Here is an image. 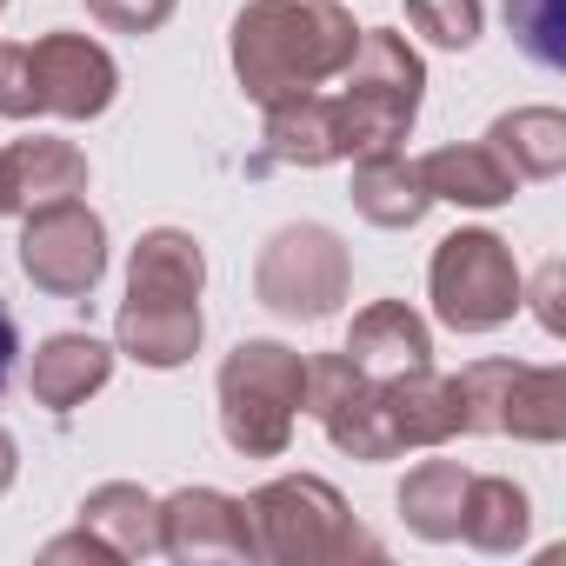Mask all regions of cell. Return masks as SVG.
Returning a JSON list of instances; mask_svg holds the SVG:
<instances>
[{
  "mask_svg": "<svg viewBox=\"0 0 566 566\" xmlns=\"http://www.w3.org/2000/svg\"><path fill=\"white\" fill-rule=\"evenodd\" d=\"M354 41L360 28L334 0H253L233 21V74L260 107H273L287 94H314L327 74H340Z\"/></svg>",
  "mask_w": 566,
  "mask_h": 566,
  "instance_id": "6da1fadb",
  "label": "cell"
},
{
  "mask_svg": "<svg viewBox=\"0 0 566 566\" xmlns=\"http://www.w3.org/2000/svg\"><path fill=\"white\" fill-rule=\"evenodd\" d=\"M420 87L427 67L420 54L394 34V28H360L347 67H340V94H334V127H340V160L360 154H394L420 114Z\"/></svg>",
  "mask_w": 566,
  "mask_h": 566,
  "instance_id": "7a4b0ae2",
  "label": "cell"
},
{
  "mask_svg": "<svg viewBox=\"0 0 566 566\" xmlns=\"http://www.w3.org/2000/svg\"><path fill=\"white\" fill-rule=\"evenodd\" d=\"M307 394V360L280 340H240L233 360L220 367V427L227 447L247 460H273L294 440V413Z\"/></svg>",
  "mask_w": 566,
  "mask_h": 566,
  "instance_id": "3957f363",
  "label": "cell"
},
{
  "mask_svg": "<svg viewBox=\"0 0 566 566\" xmlns=\"http://www.w3.org/2000/svg\"><path fill=\"white\" fill-rule=\"evenodd\" d=\"M433 314L453 327V334H486L500 321L520 314V266H513V247L486 227H460L440 240L433 253Z\"/></svg>",
  "mask_w": 566,
  "mask_h": 566,
  "instance_id": "277c9868",
  "label": "cell"
},
{
  "mask_svg": "<svg viewBox=\"0 0 566 566\" xmlns=\"http://www.w3.org/2000/svg\"><path fill=\"white\" fill-rule=\"evenodd\" d=\"M460 433H513L553 447L566 433V374L520 360H473L460 380Z\"/></svg>",
  "mask_w": 566,
  "mask_h": 566,
  "instance_id": "5b68a950",
  "label": "cell"
},
{
  "mask_svg": "<svg viewBox=\"0 0 566 566\" xmlns=\"http://www.w3.org/2000/svg\"><path fill=\"white\" fill-rule=\"evenodd\" d=\"M260 559H347V553H380L340 506L327 480H273L247 506Z\"/></svg>",
  "mask_w": 566,
  "mask_h": 566,
  "instance_id": "8992f818",
  "label": "cell"
},
{
  "mask_svg": "<svg viewBox=\"0 0 566 566\" xmlns=\"http://www.w3.org/2000/svg\"><path fill=\"white\" fill-rule=\"evenodd\" d=\"M347 294V247L327 227H280L260 253V301L287 321H321Z\"/></svg>",
  "mask_w": 566,
  "mask_h": 566,
  "instance_id": "52a82bcc",
  "label": "cell"
},
{
  "mask_svg": "<svg viewBox=\"0 0 566 566\" xmlns=\"http://www.w3.org/2000/svg\"><path fill=\"white\" fill-rule=\"evenodd\" d=\"M21 266L34 287L74 301V294H94V280L107 273V227L101 213H87V200H48L28 213V233H21Z\"/></svg>",
  "mask_w": 566,
  "mask_h": 566,
  "instance_id": "ba28073f",
  "label": "cell"
},
{
  "mask_svg": "<svg viewBox=\"0 0 566 566\" xmlns=\"http://www.w3.org/2000/svg\"><path fill=\"white\" fill-rule=\"evenodd\" d=\"M28 87H34V114H61V120H94L114 107L120 67L101 41L87 34H48L28 48Z\"/></svg>",
  "mask_w": 566,
  "mask_h": 566,
  "instance_id": "9c48e42d",
  "label": "cell"
},
{
  "mask_svg": "<svg viewBox=\"0 0 566 566\" xmlns=\"http://www.w3.org/2000/svg\"><path fill=\"white\" fill-rule=\"evenodd\" d=\"M154 513H160V553H174V559H253L260 553L247 506L213 486H187V493L160 500Z\"/></svg>",
  "mask_w": 566,
  "mask_h": 566,
  "instance_id": "30bf717a",
  "label": "cell"
},
{
  "mask_svg": "<svg viewBox=\"0 0 566 566\" xmlns=\"http://www.w3.org/2000/svg\"><path fill=\"white\" fill-rule=\"evenodd\" d=\"M0 187H8V213H34L48 200H74L87 193V160L74 140H14V147H0Z\"/></svg>",
  "mask_w": 566,
  "mask_h": 566,
  "instance_id": "8fae6325",
  "label": "cell"
},
{
  "mask_svg": "<svg viewBox=\"0 0 566 566\" xmlns=\"http://www.w3.org/2000/svg\"><path fill=\"white\" fill-rule=\"evenodd\" d=\"M347 360L367 380H394L407 367H433V334L407 301H374L347 334Z\"/></svg>",
  "mask_w": 566,
  "mask_h": 566,
  "instance_id": "7c38bea8",
  "label": "cell"
},
{
  "mask_svg": "<svg viewBox=\"0 0 566 566\" xmlns=\"http://www.w3.org/2000/svg\"><path fill=\"white\" fill-rule=\"evenodd\" d=\"M340 160V127L327 94H287L266 107V154L253 167H327Z\"/></svg>",
  "mask_w": 566,
  "mask_h": 566,
  "instance_id": "4fadbf2b",
  "label": "cell"
},
{
  "mask_svg": "<svg viewBox=\"0 0 566 566\" xmlns=\"http://www.w3.org/2000/svg\"><path fill=\"white\" fill-rule=\"evenodd\" d=\"M413 167H420L427 193H433V200H453V207H500V200H513V193H520L513 167H506L486 140L440 147V154H427V160H413Z\"/></svg>",
  "mask_w": 566,
  "mask_h": 566,
  "instance_id": "5bb4252c",
  "label": "cell"
},
{
  "mask_svg": "<svg viewBox=\"0 0 566 566\" xmlns=\"http://www.w3.org/2000/svg\"><path fill=\"white\" fill-rule=\"evenodd\" d=\"M107 374H114V347H101L94 334H54L34 354V400L54 407V413H67L87 394H101Z\"/></svg>",
  "mask_w": 566,
  "mask_h": 566,
  "instance_id": "9a60e30c",
  "label": "cell"
},
{
  "mask_svg": "<svg viewBox=\"0 0 566 566\" xmlns=\"http://www.w3.org/2000/svg\"><path fill=\"white\" fill-rule=\"evenodd\" d=\"M486 147L513 167V180H553L566 167V114L559 107H513L486 127Z\"/></svg>",
  "mask_w": 566,
  "mask_h": 566,
  "instance_id": "2e32d148",
  "label": "cell"
},
{
  "mask_svg": "<svg viewBox=\"0 0 566 566\" xmlns=\"http://www.w3.org/2000/svg\"><path fill=\"white\" fill-rule=\"evenodd\" d=\"M354 207L374 220V227H420V213L433 207L420 167L394 147V154H360L354 167Z\"/></svg>",
  "mask_w": 566,
  "mask_h": 566,
  "instance_id": "e0dca14e",
  "label": "cell"
},
{
  "mask_svg": "<svg viewBox=\"0 0 566 566\" xmlns=\"http://www.w3.org/2000/svg\"><path fill=\"white\" fill-rule=\"evenodd\" d=\"M120 347L140 367H180L200 347V301H127L120 307Z\"/></svg>",
  "mask_w": 566,
  "mask_h": 566,
  "instance_id": "ac0fdd59",
  "label": "cell"
},
{
  "mask_svg": "<svg viewBox=\"0 0 566 566\" xmlns=\"http://www.w3.org/2000/svg\"><path fill=\"white\" fill-rule=\"evenodd\" d=\"M200 280H207V260L200 247L180 233V227H160L134 247V266H127V301H200Z\"/></svg>",
  "mask_w": 566,
  "mask_h": 566,
  "instance_id": "d6986e66",
  "label": "cell"
},
{
  "mask_svg": "<svg viewBox=\"0 0 566 566\" xmlns=\"http://www.w3.org/2000/svg\"><path fill=\"white\" fill-rule=\"evenodd\" d=\"M473 473L460 460H427L407 486H400V513L420 539H460V506H467Z\"/></svg>",
  "mask_w": 566,
  "mask_h": 566,
  "instance_id": "ffe728a7",
  "label": "cell"
},
{
  "mask_svg": "<svg viewBox=\"0 0 566 566\" xmlns=\"http://www.w3.org/2000/svg\"><path fill=\"white\" fill-rule=\"evenodd\" d=\"M460 539L486 546V553H513L526 539V493L513 480H480L467 486V506H460Z\"/></svg>",
  "mask_w": 566,
  "mask_h": 566,
  "instance_id": "44dd1931",
  "label": "cell"
},
{
  "mask_svg": "<svg viewBox=\"0 0 566 566\" xmlns=\"http://www.w3.org/2000/svg\"><path fill=\"white\" fill-rule=\"evenodd\" d=\"M81 526L114 533V553H160V526H154V500L140 486H101L81 506Z\"/></svg>",
  "mask_w": 566,
  "mask_h": 566,
  "instance_id": "7402d4cb",
  "label": "cell"
},
{
  "mask_svg": "<svg viewBox=\"0 0 566 566\" xmlns=\"http://www.w3.org/2000/svg\"><path fill=\"white\" fill-rule=\"evenodd\" d=\"M407 21L433 48H473L480 41V0H407Z\"/></svg>",
  "mask_w": 566,
  "mask_h": 566,
  "instance_id": "603a6c76",
  "label": "cell"
},
{
  "mask_svg": "<svg viewBox=\"0 0 566 566\" xmlns=\"http://www.w3.org/2000/svg\"><path fill=\"white\" fill-rule=\"evenodd\" d=\"M513 41L526 48V61L559 67V0H506Z\"/></svg>",
  "mask_w": 566,
  "mask_h": 566,
  "instance_id": "cb8c5ba5",
  "label": "cell"
},
{
  "mask_svg": "<svg viewBox=\"0 0 566 566\" xmlns=\"http://www.w3.org/2000/svg\"><path fill=\"white\" fill-rule=\"evenodd\" d=\"M87 14L120 28V34H154L167 14H174V0H87Z\"/></svg>",
  "mask_w": 566,
  "mask_h": 566,
  "instance_id": "d4e9b609",
  "label": "cell"
},
{
  "mask_svg": "<svg viewBox=\"0 0 566 566\" xmlns=\"http://www.w3.org/2000/svg\"><path fill=\"white\" fill-rule=\"evenodd\" d=\"M14 354H21V327H14L8 301H0V394H8V380H14Z\"/></svg>",
  "mask_w": 566,
  "mask_h": 566,
  "instance_id": "484cf974",
  "label": "cell"
},
{
  "mask_svg": "<svg viewBox=\"0 0 566 566\" xmlns=\"http://www.w3.org/2000/svg\"><path fill=\"white\" fill-rule=\"evenodd\" d=\"M553 287H559V260H553V266L539 273V321H546V327L559 334V314H553Z\"/></svg>",
  "mask_w": 566,
  "mask_h": 566,
  "instance_id": "4316f807",
  "label": "cell"
},
{
  "mask_svg": "<svg viewBox=\"0 0 566 566\" xmlns=\"http://www.w3.org/2000/svg\"><path fill=\"white\" fill-rule=\"evenodd\" d=\"M8 480H14V440L0 433V493H8Z\"/></svg>",
  "mask_w": 566,
  "mask_h": 566,
  "instance_id": "83f0119b",
  "label": "cell"
},
{
  "mask_svg": "<svg viewBox=\"0 0 566 566\" xmlns=\"http://www.w3.org/2000/svg\"><path fill=\"white\" fill-rule=\"evenodd\" d=\"M0 213H8V187H0Z\"/></svg>",
  "mask_w": 566,
  "mask_h": 566,
  "instance_id": "f1b7e54d",
  "label": "cell"
}]
</instances>
